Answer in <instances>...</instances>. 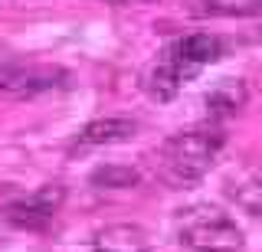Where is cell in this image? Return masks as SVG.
Segmentation results:
<instances>
[{
    "label": "cell",
    "mask_w": 262,
    "mask_h": 252,
    "mask_svg": "<svg viewBox=\"0 0 262 252\" xmlns=\"http://www.w3.org/2000/svg\"><path fill=\"white\" fill-rule=\"evenodd\" d=\"M223 144L226 134L216 128H193V131H180L167 138L154 154L158 177L170 187H190L216 164Z\"/></svg>",
    "instance_id": "6da1fadb"
},
{
    "label": "cell",
    "mask_w": 262,
    "mask_h": 252,
    "mask_svg": "<svg viewBox=\"0 0 262 252\" xmlns=\"http://www.w3.org/2000/svg\"><path fill=\"white\" fill-rule=\"evenodd\" d=\"M177 239L193 252H236L243 246V230L226 210L196 203L177 213Z\"/></svg>",
    "instance_id": "7a4b0ae2"
},
{
    "label": "cell",
    "mask_w": 262,
    "mask_h": 252,
    "mask_svg": "<svg viewBox=\"0 0 262 252\" xmlns=\"http://www.w3.org/2000/svg\"><path fill=\"white\" fill-rule=\"evenodd\" d=\"M66 69L49 62H0V95L10 99H33L53 92L66 82Z\"/></svg>",
    "instance_id": "3957f363"
},
{
    "label": "cell",
    "mask_w": 262,
    "mask_h": 252,
    "mask_svg": "<svg viewBox=\"0 0 262 252\" xmlns=\"http://www.w3.org/2000/svg\"><path fill=\"white\" fill-rule=\"evenodd\" d=\"M62 197H66V190L59 184H46V187H39L36 193L10 203V207L4 210V216H7V223L20 226V230H46L56 219V213H59Z\"/></svg>",
    "instance_id": "277c9868"
},
{
    "label": "cell",
    "mask_w": 262,
    "mask_h": 252,
    "mask_svg": "<svg viewBox=\"0 0 262 252\" xmlns=\"http://www.w3.org/2000/svg\"><path fill=\"white\" fill-rule=\"evenodd\" d=\"M190 79H193V72L177 59V53L170 50V46H164L161 56L144 72V92L151 95L154 102H170L180 88H184V82H190Z\"/></svg>",
    "instance_id": "5b68a950"
},
{
    "label": "cell",
    "mask_w": 262,
    "mask_h": 252,
    "mask_svg": "<svg viewBox=\"0 0 262 252\" xmlns=\"http://www.w3.org/2000/svg\"><path fill=\"white\" fill-rule=\"evenodd\" d=\"M170 50H174L180 56V62L196 76L203 66H213V62L223 56V39L213 36V33H187V36H177L174 43H170Z\"/></svg>",
    "instance_id": "8992f818"
},
{
    "label": "cell",
    "mask_w": 262,
    "mask_h": 252,
    "mask_svg": "<svg viewBox=\"0 0 262 252\" xmlns=\"http://www.w3.org/2000/svg\"><path fill=\"white\" fill-rule=\"evenodd\" d=\"M82 252H151V246H147V236L141 226L115 223V226L98 230Z\"/></svg>",
    "instance_id": "52a82bcc"
},
{
    "label": "cell",
    "mask_w": 262,
    "mask_h": 252,
    "mask_svg": "<svg viewBox=\"0 0 262 252\" xmlns=\"http://www.w3.org/2000/svg\"><path fill=\"white\" fill-rule=\"evenodd\" d=\"M138 131V121L135 118H95L89 121L85 128L79 131L76 138V148H105V144H121L128 141V138H135Z\"/></svg>",
    "instance_id": "ba28073f"
},
{
    "label": "cell",
    "mask_w": 262,
    "mask_h": 252,
    "mask_svg": "<svg viewBox=\"0 0 262 252\" xmlns=\"http://www.w3.org/2000/svg\"><path fill=\"white\" fill-rule=\"evenodd\" d=\"M243 102H246V88H243L239 82H233V79L220 82V85L207 95V108H210V115H216V118L239 111V108H243Z\"/></svg>",
    "instance_id": "9c48e42d"
},
{
    "label": "cell",
    "mask_w": 262,
    "mask_h": 252,
    "mask_svg": "<svg viewBox=\"0 0 262 252\" xmlns=\"http://www.w3.org/2000/svg\"><path fill=\"white\" fill-rule=\"evenodd\" d=\"M213 17H262V0H196Z\"/></svg>",
    "instance_id": "30bf717a"
},
{
    "label": "cell",
    "mask_w": 262,
    "mask_h": 252,
    "mask_svg": "<svg viewBox=\"0 0 262 252\" xmlns=\"http://www.w3.org/2000/svg\"><path fill=\"white\" fill-rule=\"evenodd\" d=\"M92 184H105V187H131L138 184V174L131 167H105L92 174Z\"/></svg>",
    "instance_id": "8fae6325"
},
{
    "label": "cell",
    "mask_w": 262,
    "mask_h": 252,
    "mask_svg": "<svg viewBox=\"0 0 262 252\" xmlns=\"http://www.w3.org/2000/svg\"><path fill=\"white\" fill-rule=\"evenodd\" d=\"M118 4H125V0H118Z\"/></svg>",
    "instance_id": "7c38bea8"
}]
</instances>
